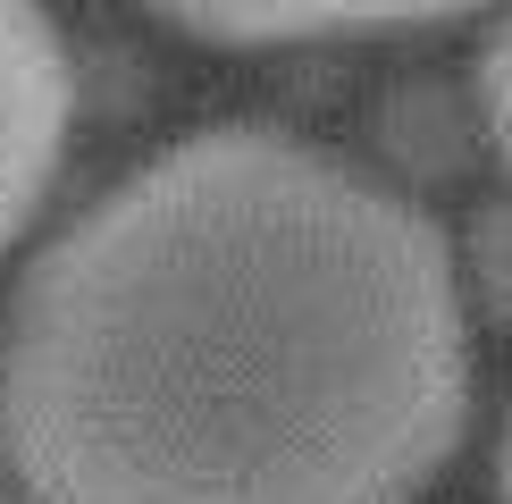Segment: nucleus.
I'll return each instance as SVG.
<instances>
[{
	"mask_svg": "<svg viewBox=\"0 0 512 504\" xmlns=\"http://www.w3.org/2000/svg\"><path fill=\"white\" fill-rule=\"evenodd\" d=\"M378 135H387V160L403 177H462V168H471V118H462L437 84L395 93L387 118H378Z\"/></svg>",
	"mask_w": 512,
	"mask_h": 504,
	"instance_id": "4",
	"label": "nucleus"
},
{
	"mask_svg": "<svg viewBox=\"0 0 512 504\" xmlns=\"http://www.w3.org/2000/svg\"><path fill=\"white\" fill-rule=\"evenodd\" d=\"M496 504H512V404H504V437H496Z\"/></svg>",
	"mask_w": 512,
	"mask_h": 504,
	"instance_id": "7",
	"label": "nucleus"
},
{
	"mask_svg": "<svg viewBox=\"0 0 512 504\" xmlns=\"http://www.w3.org/2000/svg\"><path fill=\"white\" fill-rule=\"evenodd\" d=\"M471 429L437 219L277 126H210L76 210L0 320L26 504H420Z\"/></svg>",
	"mask_w": 512,
	"mask_h": 504,
	"instance_id": "1",
	"label": "nucleus"
},
{
	"mask_svg": "<svg viewBox=\"0 0 512 504\" xmlns=\"http://www.w3.org/2000/svg\"><path fill=\"white\" fill-rule=\"evenodd\" d=\"M471 118H479V143L512 168V9L487 26L479 59H471Z\"/></svg>",
	"mask_w": 512,
	"mask_h": 504,
	"instance_id": "6",
	"label": "nucleus"
},
{
	"mask_svg": "<svg viewBox=\"0 0 512 504\" xmlns=\"http://www.w3.org/2000/svg\"><path fill=\"white\" fill-rule=\"evenodd\" d=\"M454 286L479 320L512 328V194L479 202L471 227H462V252H454Z\"/></svg>",
	"mask_w": 512,
	"mask_h": 504,
	"instance_id": "5",
	"label": "nucleus"
},
{
	"mask_svg": "<svg viewBox=\"0 0 512 504\" xmlns=\"http://www.w3.org/2000/svg\"><path fill=\"white\" fill-rule=\"evenodd\" d=\"M0 504H9V496H0Z\"/></svg>",
	"mask_w": 512,
	"mask_h": 504,
	"instance_id": "8",
	"label": "nucleus"
},
{
	"mask_svg": "<svg viewBox=\"0 0 512 504\" xmlns=\"http://www.w3.org/2000/svg\"><path fill=\"white\" fill-rule=\"evenodd\" d=\"M177 34L219 51H286V42H353V34H412L454 26L479 0H143Z\"/></svg>",
	"mask_w": 512,
	"mask_h": 504,
	"instance_id": "3",
	"label": "nucleus"
},
{
	"mask_svg": "<svg viewBox=\"0 0 512 504\" xmlns=\"http://www.w3.org/2000/svg\"><path fill=\"white\" fill-rule=\"evenodd\" d=\"M76 126V68L42 0H0V261L42 219Z\"/></svg>",
	"mask_w": 512,
	"mask_h": 504,
	"instance_id": "2",
	"label": "nucleus"
}]
</instances>
